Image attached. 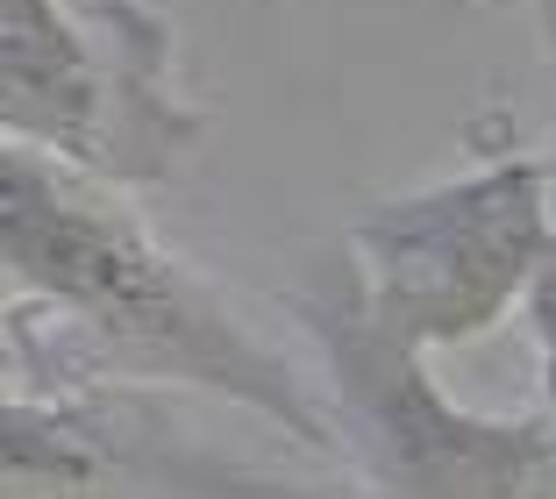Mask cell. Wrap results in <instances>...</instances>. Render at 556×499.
<instances>
[{"label": "cell", "instance_id": "1", "mask_svg": "<svg viewBox=\"0 0 556 499\" xmlns=\"http://www.w3.org/2000/svg\"><path fill=\"white\" fill-rule=\"evenodd\" d=\"M0 264L8 314H43V328L108 378L200 386L321 450L328 414L307 400L286 357L264 350L172 250L150 242L115 178L36 144L0 150Z\"/></svg>", "mask_w": 556, "mask_h": 499}, {"label": "cell", "instance_id": "2", "mask_svg": "<svg viewBox=\"0 0 556 499\" xmlns=\"http://www.w3.org/2000/svg\"><path fill=\"white\" fill-rule=\"evenodd\" d=\"M549 258V164L500 158L471 178L386 200L350 228V286L371 328L407 350L471 342Z\"/></svg>", "mask_w": 556, "mask_h": 499}, {"label": "cell", "instance_id": "3", "mask_svg": "<svg viewBox=\"0 0 556 499\" xmlns=\"http://www.w3.org/2000/svg\"><path fill=\"white\" fill-rule=\"evenodd\" d=\"M172 36L129 0H0V129L100 178H164L200 114L164 93Z\"/></svg>", "mask_w": 556, "mask_h": 499}, {"label": "cell", "instance_id": "4", "mask_svg": "<svg viewBox=\"0 0 556 499\" xmlns=\"http://www.w3.org/2000/svg\"><path fill=\"white\" fill-rule=\"evenodd\" d=\"M307 322L328 342V371L350 407V428L364 450L386 457V478L428 499H528L535 464H549L542 428H478L450 414L421 378V350L371 328L350 272L336 278L328 300L307 307Z\"/></svg>", "mask_w": 556, "mask_h": 499}, {"label": "cell", "instance_id": "5", "mask_svg": "<svg viewBox=\"0 0 556 499\" xmlns=\"http://www.w3.org/2000/svg\"><path fill=\"white\" fill-rule=\"evenodd\" d=\"M528 314H535V336H542V386H549V407H556V158H549V258L528 286Z\"/></svg>", "mask_w": 556, "mask_h": 499}, {"label": "cell", "instance_id": "6", "mask_svg": "<svg viewBox=\"0 0 556 499\" xmlns=\"http://www.w3.org/2000/svg\"><path fill=\"white\" fill-rule=\"evenodd\" d=\"M521 8H528V15H535V22H542V29H549V36H556V0H521Z\"/></svg>", "mask_w": 556, "mask_h": 499}, {"label": "cell", "instance_id": "7", "mask_svg": "<svg viewBox=\"0 0 556 499\" xmlns=\"http://www.w3.org/2000/svg\"><path fill=\"white\" fill-rule=\"evenodd\" d=\"M549 471H556V457H549Z\"/></svg>", "mask_w": 556, "mask_h": 499}]
</instances>
